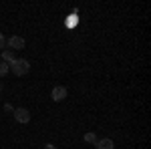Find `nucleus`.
<instances>
[{
    "mask_svg": "<svg viewBox=\"0 0 151 149\" xmlns=\"http://www.w3.org/2000/svg\"><path fill=\"white\" fill-rule=\"evenodd\" d=\"M85 141L91 143V145H95V143H97V135H95V133H87V135H85Z\"/></svg>",
    "mask_w": 151,
    "mask_h": 149,
    "instance_id": "nucleus-7",
    "label": "nucleus"
},
{
    "mask_svg": "<svg viewBox=\"0 0 151 149\" xmlns=\"http://www.w3.org/2000/svg\"><path fill=\"white\" fill-rule=\"evenodd\" d=\"M8 63H4V60H0V77H4L6 73H8Z\"/></svg>",
    "mask_w": 151,
    "mask_h": 149,
    "instance_id": "nucleus-8",
    "label": "nucleus"
},
{
    "mask_svg": "<svg viewBox=\"0 0 151 149\" xmlns=\"http://www.w3.org/2000/svg\"><path fill=\"white\" fill-rule=\"evenodd\" d=\"M2 60L10 65L12 60H14V53H12V50H2Z\"/></svg>",
    "mask_w": 151,
    "mask_h": 149,
    "instance_id": "nucleus-6",
    "label": "nucleus"
},
{
    "mask_svg": "<svg viewBox=\"0 0 151 149\" xmlns=\"http://www.w3.org/2000/svg\"><path fill=\"white\" fill-rule=\"evenodd\" d=\"M50 97H52V101H57V103H58V101H65V99H67V89L58 85V87H55V89H52Z\"/></svg>",
    "mask_w": 151,
    "mask_h": 149,
    "instance_id": "nucleus-4",
    "label": "nucleus"
},
{
    "mask_svg": "<svg viewBox=\"0 0 151 149\" xmlns=\"http://www.w3.org/2000/svg\"><path fill=\"white\" fill-rule=\"evenodd\" d=\"M4 46H6V38H4L2 32H0V48H4Z\"/></svg>",
    "mask_w": 151,
    "mask_h": 149,
    "instance_id": "nucleus-11",
    "label": "nucleus"
},
{
    "mask_svg": "<svg viewBox=\"0 0 151 149\" xmlns=\"http://www.w3.org/2000/svg\"><path fill=\"white\" fill-rule=\"evenodd\" d=\"M8 69H10L16 77H22V75H26V73L30 71V63H28L26 58H14L10 65H8Z\"/></svg>",
    "mask_w": 151,
    "mask_h": 149,
    "instance_id": "nucleus-1",
    "label": "nucleus"
},
{
    "mask_svg": "<svg viewBox=\"0 0 151 149\" xmlns=\"http://www.w3.org/2000/svg\"><path fill=\"white\" fill-rule=\"evenodd\" d=\"M45 149H57V147H55L52 143H48V145H45Z\"/></svg>",
    "mask_w": 151,
    "mask_h": 149,
    "instance_id": "nucleus-12",
    "label": "nucleus"
},
{
    "mask_svg": "<svg viewBox=\"0 0 151 149\" xmlns=\"http://www.w3.org/2000/svg\"><path fill=\"white\" fill-rule=\"evenodd\" d=\"M95 147L97 149H113L115 147V143H113V139H97V143H95Z\"/></svg>",
    "mask_w": 151,
    "mask_h": 149,
    "instance_id": "nucleus-5",
    "label": "nucleus"
},
{
    "mask_svg": "<svg viewBox=\"0 0 151 149\" xmlns=\"http://www.w3.org/2000/svg\"><path fill=\"white\" fill-rule=\"evenodd\" d=\"M14 119H16L18 123H28V121H30V113H28L24 107H18V109H14Z\"/></svg>",
    "mask_w": 151,
    "mask_h": 149,
    "instance_id": "nucleus-3",
    "label": "nucleus"
},
{
    "mask_svg": "<svg viewBox=\"0 0 151 149\" xmlns=\"http://www.w3.org/2000/svg\"><path fill=\"white\" fill-rule=\"evenodd\" d=\"M73 24H77V14H70L69 18V26H73Z\"/></svg>",
    "mask_w": 151,
    "mask_h": 149,
    "instance_id": "nucleus-9",
    "label": "nucleus"
},
{
    "mask_svg": "<svg viewBox=\"0 0 151 149\" xmlns=\"http://www.w3.org/2000/svg\"><path fill=\"white\" fill-rule=\"evenodd\" d=\"M0 91H2V85H0Z\"/></svg>",
    "mask_w": 151,
    "mask_h": 149,
    "instance_id": "nucleus-13",
    "label": "nucleus"
},
{
    "mask_svg": "<svg viewBox=\"0 0 151 149\" xmlns=\"http://www.w3.org/2000/svg\"><path fill=\"white\" fill-rule=\"evenodd\" d=\"M6 45H8V48H10V50H22L24 46H26V40H24L22 36L14 35V36H10V38L6 40Z\"/></svg>",
    "mask_w": 151,
    "mask_h": 149,
    "instance_id": "nucleus-2",
    "label": "nucleus"
},
{
    "mask_svg": "<svg viewBox=\"0 0 151 149\" xmlns=\"http://www.w3.org/2000/svg\"><path fill=\"white\" fill-rule=\"evenodd\" d=\"M4 111H6V113H14V107H12V105H4Z\"/></svg>",
    "mask_w": 151,
    "mask_h": 149,
    "instance_id": "nucleus-10",
    "label": "nucleus"
}]
</instances>
